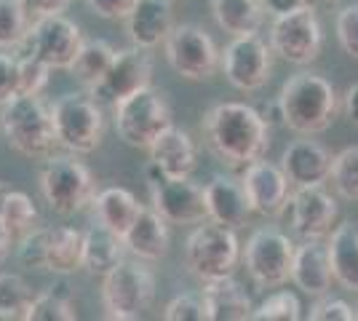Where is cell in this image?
<instances>
[{"label": "cell", "instance_id": "4316f807", "mask_svg": "<svg viewBox=\"0 0 358 321\" xmlns=\"http://www.w3.org/2000/svg\"><path fill=\"white\" fill-rule=\"evenodd\" d=\"M211 14L220 30L241 38V35H257L262 30L268 6L265 0H211Z\"/></svg>", "mask_w": 358, "mask_h": 321}, {"label": "cell", "instance_id": "6da1fadb", "mask_svg": "<svg viewBox=\"0 0 358 321\" xmlns=\"http://www.w3.org/2000/svg\"><path fill=\"white\" fill-rule=\"evenodd\" d=\"M203 134L211 153L222 164L238 169L265 158L270 126L259 110L243 102H220L203 115Z\"/></svg>", "mask_w": 358, "mask_h": 321}, {"label": "cell", "instance_id": "7c38bea8", "mask_svg": "<svg viewBox=\"0 0 358 321\" xmlns=\"http://www.w3.org/2000/svg\"><path fill=\"white\" fill-rule=\"evenodd\" d=\"M83 41L86 38L73 19L64 14H45L35 16L22 48L24 54H35L38 59H43L51 70H70Z\"/></svg>", "mask_w": 358, "mask_h": 321}, {"label": "cell", "instance_id": "83f0119b", "mask_svg": "<svg viewBox=\"0 0 358 321\" xmlns=\"http://www.w3.org/2000/svg\"><path fill=\"white\" fill-rule=\"evenodd\" d=\"M94 209H96V220L102 225L126 236L129 228L134 225V220L139 217V212H142V204L126 187H105L94 196Z\"/></svg>", "mask_w": 358, "mask_h": 321}, {"label": "cell", "instance_id": "ac0fdd59", "mask_svg": "<svg viewBox=\"0 0 358 321\" xmlns=\"http://www.w3.org/2000/svg\"><path fill=\"white\" fill-rule=\"evenodd\" d=\"M292 281L297 284V290H302L310 297L329 294L331 284L337 281L334 271H331L329 244H321V238H302V244L294 249Z\"/></svg>", "mask_w": 358, "mask_h": 321}, {"label": "cell", "instance_id": "ee69618b", "mask_svg": "<svg viewBox=\"0 0 358 321\" xmlns=\"http://www.w3.org/2000/svg\"><path fill=\"white\" fill-rule=\"evenodd\" d=\"M67 3H70V0H24V6H27V11H30L32 16L62 14Z\"/></svg>", "mask_w": 358, "mask_h": 321}, {"label": "cell", "instance_id": "5bb4252c", "mask_svg": "<svg viewBox=\"0 0 358 321\" xmlns=\"http://www.w3.org/2000/svg\"><path fill=\"white\" fill-rule=\"evenodd\" d=\"M150 201L171 225H201L209 220L206 190L190 177H164L150 183Z\"/></svg>", "mask_w": 358, "mask_h": 321}, {"label": "cell", "instance_id": "8992f818", "mask_svg": "<svg viewBox=\"0 0 358 321\" xmlns=\"http://www.w3.org/2000/svg\"><path fill=\"white\" fill-rule=\"evenodd\" d=\"M113 121L118 137L131 148L148 150L155 139L171 126V107L161 89L145 86L136 94L113 105Z\"/></svg>", "mask_w": 358, "mask_h": 321}, {"label": "cell", "instance_id": "3957f363", "mask_svg": "<svg viewBox=\"0 0 358 321\" xmlns=\"http://www.w3.org/2000/svg\"><path fill=\"white\" fill-rule=\"evenodd\" d=\"M0 129L8 148L24 158H48L57 142L54 115L41 94H14L0 105Z\"/></svg>", "mask_w": 358, "mask_h": 321}, {"label": "cell", "instance_id": "1f68e13d", "mask_svg": "<svg viewBox=\"0 0 358 321\" xmlns=\"http://www.w3.org/2000/svg\"><path fill=\"white\" fill-rule=\"evenodd\" d=\"M30 284L16 273H0V321H27L32 308Z\"/></svg>", "mask_w": 358, "mask_h": 321}, {"label": "cell", "instance_id": "7bdbcfd3", "mask_svg": "<svg viewBox=\"0 0 358 321\" xmlns=\"http://www.w3.org/2000/svg\"><path fill=\"white\" fill-rule=\"evenodd\" d=\"M91 6V11L102 19H126L131 14L136 0H86Z\"/></svg>", "mask_w": 358, "mask_h": 321}, {"label": "cell", "instance_id": "7dc6e473", "mask_svg": "<svg viewBox=\"0 0 358 321\" xmlns=\"http://www.w3.org/2000/svg\"><path fill=\"white\" fill-rule=\"evenodd\" d=\"M11 246H14V230L6 225V220L0 217V265L6 262V257L11 255Z\"/></svg>", "mask_w": 358, "mask_h": 321}, {"label": "cell", "instance_id": "44dd1931", "mask_svg": "<svg viewBox=\"0 0 358 321\" xmlns=\"http://www.w3.org/2000/svg\"><path fill=\"white\" fill-rule=\"evenodd\" d=\"M174 30L171 0H136L131 14L126 16V32L134 46H161Z\"/></svg>", "mask_w": 358, "mask_h": 321}, {"label": "cell", "instance_id": "f546056e", "mask_svg": "<svg viewBox=\"0 0 358 321\" xmlns=\"http://www.w3.org/2000/svg\"><path fill=\"white\" fill-rule=\"evenodd\" d=\"M115 48L110 46L107 41H99V38H91V41H83V46L78 51V57L73 62V70L75 78L80 80V83H86L89 89H94L102 78L107 76V70H110V64L115 59Z\"/></svg>", "mask_w": 358, "mask_h": 321}, {"label": "cell", "instance_id": "4dcf8cb0", "mask_svg": "<svg viewBox=\"0 0 358 321\" xmlns=\"http://www.w3.org/2000/svg\"><path fill=\"white\" fill-rule=\"evenodd\" d=\"M78 319V306L73 300V290L67 281H59L45 292L35 294L27 321H75Z\"/></svg>", "mask_w": 358, "mask_h": 321}, {"label": "cell", "instance_id": "f907efd6", "mask_svg": "<svg viewBox=\"0 0 358 321\" xmlns=\"http://www.w3.org/2000/svg\"><path fill=\"white\" fill-rule=\"evenodd\" d=\"M308 6H313V8H318V6H331L334 0H305Z\"/></svg>", "mask_w": 358, "mask_h": 321}, {"label": "cell", "instance_id": "74e56055", "mask_svg": "<svg viewBox=\"0 0 358 321\" xmlns=\"http://www.w3.org/2000/svg\"><path fill=\"white\" fill-rule=\"evenodd\" d=\"M51 67L35 54H19V92L16 94H41L48 86Z\"/></svg>", "mask_w": 358, "mask_h": 321}, {"label": "cell", "instance_id": "2e32d148", "mask_svg": "<svg viewBox=\"0 0 358 321\" xmlns=\"http://www.w3.org/2000/svg\"><path fill=\"white\" fill-rule=\"evenodd\" d=\"M241 180H243V187L249 193L254 214H259V217L275 220L292 204V193H294L292 187L294 185L289 183L284 169L270 164L265 158H259V161H254L249 166H243V177Z\"/></svg>", "mask_w": 358, "mask_h": 321}, {"label": "cell", "instance_id": "484cf974", "mask_svg": "<svg viewBox=\"0 0 358 321\" xmlns=\"http://www.w3.org/2000/svg\"><path fill=\"white\" fill-rule=\"evenodd\" d=\"M329 257L337 284L345 292H358V228L350 220L329 233Z\"/></svg>", "mask_w": 358, "mask_h": 321}, {"label": "cell", "instance_id": "d6986e66", "mask_svg": "<svg viewBox=\"0 0 358 321\" xmlns=\"http://www.w3.org/2000/svg\"><path fill=\"white\" fill-rule=\"evenodd\" d=\"M206 190V206H209V220L227 225V228H243L249 214L254 212L249 193L243 187V180L227 177V174H214L209 183L203 185Z\"/></svg>", "mask_w": 358, "mask_h": 321}, {"label": "cell", "instance_id": "ffe728a7", "mask_svg": "<svg viewBox=\"0 0 358 321\" xmlns=\"http://www.w3.org/2000/svg\"><path fill=\"white\" fill-rule=\"evenodd\" d=\"M331 161L334 155L324 145H318L313 139H297L281 155V169L294 187L324 185L331 177Z\"/></svg>", "mask_w": 358, "mask_h": 321}, {"label": "cell", "instance_id": "60d3db41", "mask_svg": "<svg viewBox=\"0 0 358 321\" xmlns=\"http://www.w3.org/2000/svg\"><path fill=\"white\" fill-rule=\"evenodd\" d=\"M308 319L310 321H353L358 319L353 306H348L345 300H337V297H318V303L310 306L308 311Z\"/></svg>", "mask_w": 358, "mask_h": 321}, {"label": "cell", "instance_id": "816d5d0a", "mask_svg": "<svg viewBox=\"0 0 358 321\" xmlns=\"http://www.w3.org/2000/svg\"><path fill=\"white\" fill-rule=\"evenodd\" d=\"M171 3H185V0H171Z\"/></svg>", "mask_w": 358, "mask_h": 321}, {"label": "cell", "instance_id": "e575fe53", "mask_svg": "<svg viewBox=\"0 0 358 321\" xmlns=\"http://www.w3.org/2000/svg\"><path fill=\"white\" fill-rule=\"evenodd\" d=\"M254 321H297L302 319V306H299L297 294L289 290L273 292L265 297L259 308H254Z\"/></svg>", "mask_w": 358, "mask_h": 321}, {"label": "cell", "instance_id": "f6af8a7d", "mask_svg": "<svg viewBox=\"0 0 358 321\" xmlns=\"http://www.w3.org/2000/svg\"><path fill=\"white\" fill-rule=\"evenodd\" d=\"M259 115L265 118V123H268L270 129H273V126H284V107H281V102H278V97L270 99V102H265L262 110H259Z\"/></svg>", "mask_w": 358, "mask_h": 321}, {"label": "cell", "instance_id": "603a6c76", "mask_svg": "<svg viewBox=\"0 0 358 321\" xmlns=\"http://www.w3.org/2000/svg\"><path fill=\"white\" fill-rule=\"evenodd\" d=\"M126 249L139 257V260H161L169 252V220L161 217L152 206H142L139 217L134 220V225L129 228V233L123 236Z\"/></svg>", "mask_w": 358, "mask_h": 321}, {"label": "cell", "instance_id": "7402d4cb", "mask_svg": "<svg viewBox=\"0 0 358 321\" xmlns=\"http://www.w3.org/2000/svg\"><path fill=\"white\" fill-rule=\"evenodd\" d=\"M148 153L150 161L161 169L166 177H190L198 166V148H195L193 137L174 123L150 145Z\"/></svg>", "mask_w": 358, "mask_h": 321}, {"label": "cell", "instance_id": "c3c4849f", "mask_svg": "<svg viewBox=\"0 0 358 321\" xmlns=\"http://www.w3.org/2000/svg\"><path fill=\"white\" fill-rule=\"evenodd\" d=\"M345 113L353 123H358V83H353L348 92H345Z\"/></svg>", "mask_w": 358, "mask_h": 321}, {"label": "cell", "instance_id": "52a82bcc", "mask_svg": "<svg viewBox=\"0 0 358 321\" xmlns=\"http://www.w3.org/2000/svg\"><path fill=\"white\" fill-rule=\"evenodd\" d=\"M41 193L45 204L62 217L83 212L94 204V177L83 161L73 155H48L41 171Z\"/></svg>", "mask_w": 358, "mask_h": 321}, {"label": "cell", "instance_id": "cb8c5ba5", "mask_svg": "<svg viewBox=\"0 0 358 321\" xmlns=\"http://www.w3.org/2000/svg\"><path fill=\"white\" fill-rule=\"evenodd\" d=\"M126 252L129 249L123 236L102 225L99 220L83 233V268L91 276H107L115 265L126 260Z\"/></svg>", "mask_w": 358, "mask_h": 321}, {"label": "cell", "instance_id": "f5cc1de1", "mask_svg": "<svg viewBox=\"0 0 358 321\" xmlns=\"http://www.w3.org/2000/svg\"><path fill=\"white\" fill-rule=\"evenodd\" d=\"M356 316H358V308H356Z\"/></svg>", "mask_w": 358, "mask_h": 321}, {"label": "cell", "instance_id": "e0dca14e", "mask_svg": "<svg viewBox=\"0 0 358 321\" xmlns=\"http://www.w3.org/2000/svg\"><path fill=\"white\" fill-rule=\"evenodd\" d=\"M292 225L299 238H324L337 222V199L324 185H305L292 193Z\"/></svg>", "mask_w": 358, "mask_h": 321}, {"label": "cell", "instance_id": "d4e9b609", "mask_svg": "<svg viewBox=\"0 0 358 321\" xmlns=\"http://www.w3.org/2000/svg\"><path fill=\"white\" fill-rule=\"evenodd\" d=\"M203 300L209 308L211 321H246L254 316L252 297L233 276L203 284Z\"/></svg>", "mask_w": 358, "mask_h": 321}, {"label": "cell", "instance_id": "5b68a950", "mask_svg": "<svg viewBox=\"0 0 358 321\" xmlns=\"http://www.w3.org/2000/svg\"><path fill=\"white\" fill-rule=\"evenodd\" d=\"M241 241L236 236V230L220 225V222H203L187 236L185 244V262L190 268V273L209 284L224 276H233V271L238 268L241 260Z\"/></svg>", "mask_w": 358, "mask_h": 321}, {"label": "cell", "instance_id": "30bf717a", "mask_svg": "<svg viewBox=\"0 0 358 321\" xmlns=\"http://www.w3.org/2000/svg\"><path fill=\"white\" fill-rule=\"evenodd\" d=\"M164 48L166 62L185 80H195V83L209 80L222 64V54L217 43L198 24H174V30L164 41Z\"/></svg>", "mask_w": 358, "mask_h": 321}, {"label": "cell", "instance_id": "ba28073f", "mask_svg": "<svg viewBox=\"0 0 358 321\" xmlns=\"http://www.w3.org/2000/svg\"><path fill=\"white\" fill-rule=\"evenodd\" d=\"M102 278V303L110 319L134 321L155 303V276L142 262L123 260Z\"/></svg>", "mask_w": 358, "mask_h": 321}, {"label": "cell", "instance_id": "7a4b0ae2", "mask_svg": "<svg viewBox=\"0 0 358 321\" xmlns=\"http://www.w3.org/2000/svg\"><path fill=\"white\" fill-rule=\"evenodd\" d=\"M278 102L284 107V126L302 137L327 131L337 118V89L315 73L289 78L278 92Z\"/></svg>", "mask_w": 358, "mask_h": 321}, {"label": "cell", "instance_id": "277c9868", "mask_svg": "<svg viewBox=\"0 0 358 321\" xmlns=\"http://www.w3.org/2000/svg\"><path fill=\"white\" fill-rule=\"evenodd\" d=\"M59 148L75 155L94 153L105 137V113L94 94H64L51 105Z\"/></svg>", "mask_w": 358, "mask_h": 321}, {"label": "cell", "instance_id": "ab89813d", "mask_svg": "<svg viewBox=\"0 0 358 321\" xmlns=\"http://www.w3.org/2000/svg\"><path fill=\"white\" fill-rule=\"evenodd\" d=\"M337 41L343 51L350 57V59L358 62V3H350L345 6L343 11L337 14Z\"/></svg>", "mask_w": 358, "mask_h": 321}, {"label": "cell", "instance_id": "b9f144b4", "mask_svg": "<svg viewBox=\"0 0 358 321\" xmlns=\"http://www.w3.org/2000/svg\"><path fill=\"white\" fill-rule=\"evenodd\" d=\"M19 92V54L0 48V105Z\"/></svg>", "mask_w": 358, "mask_h": 321}, {"label": "cell", "instance_id": "8fae6325", "mask_svg": "<svg viewBox=\"0 0 358 321\" xmlns=\"http://www.w3.org/2000/svg\"><path fill=\"white\" fill-rule=\"evenodd\" d=\"M270 46L289 64L305 67L318 59L324 48V30L313 6L275 16L270 24Z\"/></svg>", "mask_w": 358, "mask_h": 321}, {"label": "cell", "instance_id": "681fc988", "mask_svg": "<svg viewBox=\"0 0 358 321\" xmlns=\"http://www.w3.org/2000/svg\"><path fill=\"white\" fill-rule=\"evenodd\" d=\"M8 190H11V185L0 180V209H3V201H6V196H8Z\"/></svg>", "mask_w": 358, "mask_h": 321}, {"label": "cell", "instance_id": "836d02e7", "mask_svg": "<svg viewBox=\"0 0 358 321\" xmlns=\"http://www.w3.org/2000/svg\"><path fill=\"white\" fill-rule=\"evenodd\" d=\"M331 185L348 201H358V148H345L331 161Z\"/></svg>", "mask_w": 358, "mask_h": 321}, {"label": "cell", "instance_id": "f1b7e54d", "mask_svg": "<svg viewBox=\"0 0 358 321\" xmlns=\"http://www.w3.org/2000/svg\"><path fill=\"white\" fill-rule=\"evenodd\" d=\"M83 268V233L78 228H48V252L45 271L57 276H70Z\"/></svg>", "mask_w": 358, "mask_h": 321}, {"label": "cell", "instance_id": "d590c367", "mask_svg": "<svg viewBox=\"0 0 358 321\" xmlns=\"http://www.w3.org/2000/svg\"><path fill=\"white\" fill-rule=\"evenodd\" d=\"M0 217L6 220V225L14 230V233H24V230L32 228V222L38 220V209L27 193L22 190H8V196L3 201V209H0Z\"/></svg>", "mask_w": 358, "mask_h": 321}, {"label": "cell", "instance_id": "d6a6232c", "mask_svg": "<svg viewBox=\"0 0 358 321\" xmlns=\"http://www.w3.org/2000/svg\"><path fill=\"white\" fill-rule=\"evenodd\" d=\"M30 30V11L24 0H0V48H19Z\"/></svg>", "mask_w": 358, "mask_h": 321}, {"label": "cell", "instance_id": "8d00e7d4", "mask_svg": "<svg viewBox=\"0 0 358 321\" xmlns=\"http://www.w3.org/2000/svg\"><path fill=\"white\" fill-rule=\"evenodd\" d=\"M45 252H48V228H30L22 233L16 257L30 271H45Z\"/></svg>", "mask_w": 358, "mask_h": 321}, {"label": "cell", "instance_id": "4fadbf2b", "mask_svg": "<svg viewBox=\"0 0 358 321\" xmlns=\"http://www.w3.org/2000/svg\"><path fill=\"white\" fill-rule=\"evenodd\" d=\"M273 46L259 35L233 38L222 51V73L227 83L246 94L265 89L273 73Z\"/></svg>", "mask_w": 358, "mask_h": 321}, {"label": "cell", "instance_id": "f35d334b", "mask_svg": "<svg viewBox=\"0 0 358 321\" xmlns=\"http://www.w3.org/2000/svg\"><path fill=\"white\" fill-rule=\"evenodd\" d=\"M166 321H206L209 319V308H206V300H203V292L201 294H179L174 297L164 311Z\"/></svg>", "mask_w": 358, "mask_h": 321}, {"label": "cell", "instance_id": "9c48e42d", "mask_svg": "<svg viewBox=\"0 0 358 321\" xmlns=\"http://www.w3.org/2000/svg\"><path fill=\"white\" fill-rule=\"evenodd\" d=\"M294 249L297 246L292 244V238L278 228H259L249 236L241 260L257 287L275 290L292 278Z\"/></svg>", "mask_w": 358, "mask_h": 321}, {"label": "cell", "instance_id": "9a60e30c", "mask_svg": "<svg viewBox=\"0 0 358 321\" xmlns=\"http://www.w3.org/2000/svg\"><path fill=\"white\" fill-rule=\"evenodd\" d=\"M150 80H152V57H150V48L131 43L129 48H123V51L115 54V59L110 64L107 76L91 89V94L115 105L120 99L136 94L139 89L150 86Z\"/></svg>", "mask_w": 358, "mask_h": 321}, {"label": "cell", "instance_id": "bcb514c9", "mask_svg": "<svg viewBox=\"0 0 358 321\" xmlns=\"http://www.w3.org/2000/svg\"><path fill=\"white\" fill-rule=\"evenodd\" d=\"M265 6H268V14L281 16L289 14V11H297V8L308 6V3L305 0H265Z\"/></svg>", "mask_w": 358, "mask_h": 321}]
</instances>
